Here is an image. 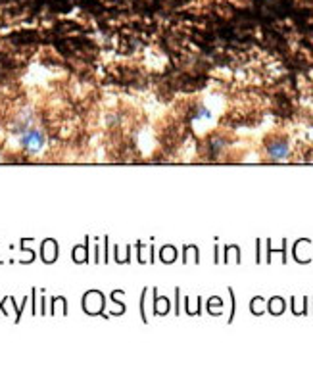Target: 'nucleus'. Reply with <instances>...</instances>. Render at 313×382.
I'll return each instance as SVG.
<instances>
[{
  "label": "nucleus",
  "mask_w": 313,
  "mask_h": 382,
  "mask_svg": "<svg viewBox=\"0 0 313 382\" xmlns=\"http://www.w3.org/2000/svg\"><path fill=\"white\" fill-rule=\"evenodd\" d=\"M269 154L273 156V158L281 160V158H284V156L288 154V148H286L284 142H279V144H273V146L269 148Z\"/></svg>",
  "instance_id": "f03ea898"
},
{
  "label": "nucleus",
  "mask_w": 313,
  "mask_h": 382,
  "mask_svg": "<svg viewBox=\"0 0 313 382\" xmlns=\"http://www.w3.org/2000/svg\"><path fill=\"white\" fill-rule=\"evenodd\" d=\"M22 144H23V148H27V150H31V152H35V150H39V148H43V144H44L43 132L27 131L22 137Z\"/></svg>",
  "instance_id": "f257e3e1"
}]
</instances>
